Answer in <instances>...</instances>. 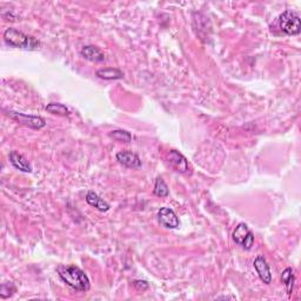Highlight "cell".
Segmentation results:
<instances>
[{
    "instance_id": "obj_1",
    "label": "cell",
    "mask_w": 301,
    "mask_h": 301,
    "mask_svg": "<svg viewBox=\"0 0 301 301\" xmlns=\"http://www.w3.org/2000/svg\"><path fill=\"white\" fill-rule=\"evenodd\" d=\"M59 277L65 284L75 291L87 292L91 288L90 279L85 272L77 266H64L59 268Z\"/></svg>"
},
{
    "instance_id": "obj_2",
    "label": "cell",
    "mask_w": 301,
    "mask_h": 301,
    "mask_svg": "<svg viewBox=\"0 0 301 301\" xmlns=\"http://www.w3.org/2000/svg\"><path fill=\"white\" fill-rule=\"evenodd\" d=\"M4 40L6 41V44H9L10 46L17 47V49L35 51L40 47V41L38 39L32 37V35L25 34L24 32L18 31L17 28L12 27L7 28L4 32Z\"/></svg>"
},
{
    "instance_id": "obj_3",
    "label": "cell",
    "mask_w": 301,
    "mask_h": 301,
    "mask_svg": "<svg viewBox=\"0 0 301 301\" xmlns=\"http://www.w3.org/2000/svg\"><path fill=\"white\" fill-rule=\"evenodd\" d=\"M279 26L284 33L288 35H296L301 31L300 17L291 10H286L279 17Z\"/></svg>"
},
{
    "instance_id": "obj_4",
    "label": "cell",
    "mask_w": 301,
    "mask_h": 301,
    "mask_svg": "<svg viewBox=\"0 0 301 301\" xmlns=\"http://www.w3.org/2000/svg\"><path fill=\"white\" fill-rule=\"evenodd\" d=\"M7 115L13 120H16L19 124L27 126V127L33 128V130H40L46 126L45 119L41 117H38V115H28L24 113H19V112H13L9 111L6 112Z\"/></svg>"
},
{
    "instance_id": "obj_5",
    "label": "cell",
    "mask_w": 301,
    "mask_h": 301,
    "mask_svg": "<svg viewBox=\"0 0 301 301\" xmlns=\"http://www.w3.org/2000/svg\"><path fill=\"white\" fill-rule=\"evenodd\" d=\"M233 240L245 249H251L254 245V235L244 223L239 224L233 232Z\"/></svg>"
},
{
    "instance_id": "obj_6",
    "label": "cell",
    "mask_w": 301,
    "mask_h": 301,
    "mask_svg": "<svg viewBox=\"0 0 301 301\" xmlns=\"http://www.w3.org/2000/svg\"><path fill=\"white\" fill-rule=\"evenodd\" d=\"M166 159H167L168 164L172 166V167L176 169V171L186 174L190 172V165H188L187 159L184 157L183 154L179 153V152L176 150H171L166 155Z\"/></svg>"
},
{
    "instance_id": "obj_7",
    "label": "cell",
    "mask_w": 301,
    "mask_h": 301,
    "mask_svg": "<svg viewBox=\"0 0 301 301\" xmlns=\"http://www.w3.org/2000/svg\"><path fill=\"white\" fill-rule=\"evenodd\" d=\"M158 221L161 226H164L166 228H171V230L178 228L180 225L179 218L177 217L176 212L168 207H162L159 209Z\"/></svg>"
},
{
    "instance_id": "obj_8",
    "label": "cell",
    "mask_w": 301,
    "mask_h": 301,
    "mask_svg": "<svg viewBox=\"0 0 301 301\" xmlns=\"http://www.w3.org/2000/svg\"><path fill=\"white\" fill-rule=\"evenodd\" d=\"M115 158H117V160L122 164L126 167L128 168H140L141 167V160L139 158V155L133 153V152H130V151H121L117 153L115 155Z\"/></svg>"
},
{
    "instance_id": "obj_9",
    "label": "cell",
    "mask_w": 301,
    "mask_h": 301,
    "mask_svg": "<svg viewBox=\"0 0 301 301\" xmlns=\"http://www.w3.org/2000/svg\"><path fill=\"white\" fill-rule=\"evenodd\" d=\"M253 266H254L256 273H258L259 278L261 279V281H264L265 284H271L272 281V274H271V270L270 266H268L266 259L264 256H256L254 259V263H253Z\"/></svg>"
},
{
    "instance_id": "obj_10",
    "label": "cell",
    "mask_w": 301,
    "mask_h": 301,
    "mask_svg": "<svg viewBox=\"0 0 301 301\" xmlns=\"http://www.w3.org/2000/svg\"><path fill=\"white\" fill-rule=\"evenodd\" d=\"M10 161H11V164L14 166V167H16L17 169H19V171H21V172H25V173L32 172V166L30 164V161H28L23 154H20L19 152L11 151L10 152Z\"/></svg>"
},
{
    "instance_id": "obj_11",
    "label": "cell",
    "mask_w": 301,
    "mask_h": 301,
    "mask_svg": "<svg viewBox=\"0 0 301 301\" xmlns=\"http://www.w3.org/2000/svg\"><path fill=\"white\" fill-rule=\"evenodd\" d=\"M81 56L85 59L90 61H94V63H100V61L105 60L104 53L101 52L99 47L93 45H87L81 49Z\"/></svg>"
},
{
    "instance_id": "obj_12",
    "label": "cell",
    "mask_w": 301,
    "mask_h": 301,
    "mask_svg": "<svg viewBox=\"0 0 301 301\" xmlns=\"http://www.w3.org/2000/svg\"><path fill=\"white\" fill-rule=\"evenodd\" d=\"M86 201L87 204L93 206L97 209H99L100 212H107L108 209L111 208L110 204H107L104 199H101L97 193H94L93 191H90L86 195Z\"/></svg>"
},
{
    "instance_id": "obj_13",
    "label": "cell",
    "mask_w": 301,
    "mask_h": 301,
    "mask_svg": "<svg viewBox=\"0 0 301 301\" xmlns=\"http://www.w3.org/2000/svg\"><path fill=\"white\" fill-rule=\"evenodd\" d=\"M100 79L104 80H118V79L124 78V73L119 68H100L96 73Z\"/></svg>"
},
{
    "instance_id": "obj_14",
    "label": "cell",
    "mask_w": 301,
    "mask_h": 301,
    "mask_svg": "<svg viewBox=\"0 0 301 301\" xmlns=\"http://www.w3.org/2000/svg\"><path fill=\"white\" fill-rule=\"evenodd\" d=\"M281 281L285 284L286 289H287L288 294H292L293 287H294L295 277H294V274H293V270H292L291 267H287L284 272H282Z\"/></svg>"
},
{
    "instance_id": "obj_15",
    "label": "cell",
    "mask_w": 301,
    "mask_h": 301,
    "mask_svg": "<svg viewBox=\"0 0 301 301\" xmlns=\"http://www.w3.org/2000/svg\"><path fill=\"white\" fill-rule=\"evenodd\" d=\"M45 110L47 112H50V113L61 115V117H66V115L70 114L68 108L65 106V105L59 104V103H51L45 107Z\"/></svg>"
},
{
    "instance_id": "obj_16",
    "label": "cell",
    "mask_w": 301,
    "mask_h": 301,
    "mask_svg": "<svg viewBox=\"0 0 301 301\" xmlns=\"http://www.w3.org/2000/svg\"><path fill=\"white\" fill-rule=\"evenodd\" d=\"M153 193L155 195H158V197H160V198L168 197V194H169L168 187H167V185H166V183L164 181V179H162V178L159 177V178H157V180H155Z\"/></svg>"
},
{
    "instance_id": "obj_17",
    "label": "cell",
    "mask_w": 301,
    "mask_h": 301,
    "mask_svg": "<svg viewBox=\"0 0 301 301\" xmlns=\"http://www.w3.org/2000/svg\"><path fill=\"white\" fill-rule=\"evenodd\" d=\"M108 136H110V138H112L113 140L119 141V143H130V141L132 140V136H131V133L127 132V131H124V130L112 131Z\"/></svg>"
},
{
    "instance_id": "obj_18",
    "label": "cell",
    "mask_w": 301,
    "mask_h": 301,
    "mask_svg": "<svg viewBox=\"0 0 301 301\" xmlns=\"http://www.w3.org/2000/svg\"><path fill=\"white\" fill-rule=\"evenodd\" d=\"M5 292H7V298H10V296L16 292V287H14V285L11 284V282H9V284H3L2 289H0V295L4 294Z\"/></svg>"
},
{
    "instance_id": "obj_19",
    "label": "cell",
    "mask_w": 301,
    "mask_h": 301,
    "mask_svg": "<svg viewBox=\"0 0 301 301\" xmlns=\"http://www.w3.org/2000/svg\"><path fill=\"white\" fill-rule=\"evenodd\" d=\"M133 285L134 287H136L138 291H146V289L148 288V284L145 280H134L133 281Z\"/></svg>"
}]
</instances>
